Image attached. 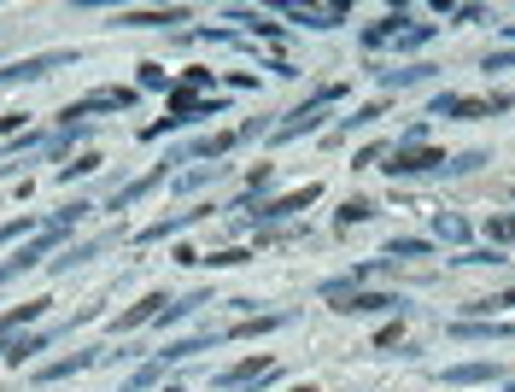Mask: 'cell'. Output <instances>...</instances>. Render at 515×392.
Segmentation results:
<instances>
[{"label": "cell", "instance_id": "cell-1", "mask_svg": "<svg viewBox=\"0 0 515 392\" xmlns=\"http://www.w3.org/2000/svg\"><path fill=\"white\" fill-rule=\"evenodd\" d=\"M83 217H88V205H83V199H70V205L59 211V217H47V223L36 228V240H29V246H18V252L6 258V264H0V281H12V276H24V269H36V264H42V258L59 246V240L70 235V228L83 223Z\"/></svg>", "mask_w": 515, "mask_h": 392}, {"label": "cell", "instance_id": "cell-2", "mask_svg": "<svg viewBox=\"0 0 515 392\" xmlns=\"http://www.w3.org/2000/svg\"><path fill=\"white\" fill-rule=\"evenodd\" d=\"M76 47H53V53H36V59H18V65H0V88H12V83H42V76H53V70L76 65Z\"/></svg>", "mask_w": 515, "mask_h": 392}, {"label": "cell", "instance_id": "cell-3", "mask_svg": "<svg viewBox=\"0 0 515 392\" xmlns=\"http://www.w3.org/2000/svg\"><path fill=\"white\" fill-rule=\"evenodd\" d=\"M340 94H346V88L334 83V88H322L317 100H305L299 112H287V117H281V124H276V140H299V135H310V129H317V117H322V106H334Z\"/></svg>", "mask_w": 515, "mask_h": 392}, {"label": "cell", "instance_id": "cell-4", "mask_svg": "<svg viewBox=\"0 0 515 392\" xmlns=\"http://www.w3.org/2000/svg\"><path fill=\"white\" fill-rule=\"evenodd\" d=\"M334 299L340 316H387V310H398L404 316V299L398 293H358V287H346V293H328Z\"/></svg>", "mask_w": 515, "mask_h": 392}, {"label": "cell", "instance_id": "cell-5", "mask_svg": "<svg viewBox=\"0 0 515 392\" xmlns=\"http://www.w3.org/2000/svg\"><path fill=\"white\" fill-rule=\"evenodd\" d=\"M515 100L510 94H492V100H469V94H439L433 100V117H492V112H510Z\"/></svg>", "mask_w": 515, "mask_h": 392}, {"label": "cell", "instance_id": "cell-6", "mask_svg": "<svg viewBox=\"0 0 515 392\" xmlns=\"http://www.w3.org/2000/svg\"><path fill=\"white\" fill-rule=\"evenodd\" d=\"M392 176V182H398V176H428V170H439V176H446V153H433V147H398V153H392V164H381Z\"/></svg>", "mask_w": 515, "mask_h": 392}, {"label": "cell", "instance_id": "cell-7", "mask_svg": "<svg viewBox=\"0 0 515 392\" xmlns=\"http://www.w3.org/2000/svg\"><path fill=\"white\" fill-rule=\"evenodd\" d=\"M135 106V88H100V94H88V100H76V106H65V124L76 117H94V112H129Z\"/></svg>", "mask_w": 515, "mask_h": 392}, {"label": "cell", "instance_id": "cell-8", "mask_svg": "<svg viewBox=\"0 0 515 392\" xmlns=\"http://www.w3.org/2000/svg\"><path fill=\"white\" fill-rule=\"evenodd\" d=\"M112 24H124V29H176V24H188V6H147V12H117Z\"/></svg>", "mask_w": 515, "mask_h": 392}, {"label": "cell", "instance_id": "cell-9", "mask_svg": "<svg viewBox=\"0 0 515 392\" xmlns=\"http://www.w3.org/2000/svg\"><path fill=\"white\" fill-rule=\"evenodd\" d=\"M281 12H293L305 29H340V24H346V6H305V0H281Z\"/></svg>", "mask_w": 515, "mask_h": 392}, {"label": "cell", "instance_id": "cell-10", "mask_svg": "<svg viewBox=\"0 0 515 392\" xmlns=\"http://www.w3.org/2000/svg\"><path fill=\"white\" fill-rule=\"evenodd\" d=\"M317 194H322V188H317V182H305L299 194H281V199H270V205H258V217H264V223H276V217H293V211L317 205Z\"/></svg>", "mask_w": 515, "mask_h": 392}, {"label": "cell", "instance_id": "cell-11", "mask_svg": "<svg viewBox=\"0 0 515 392\" xmlns=\"http://www.w3.org/2000/svg\"><path fill=\"white\" fill-rule=\"evenodd\" d=\"M106 246H117V235H100V240H83V246H65V252H59L47 269H76V264H88V258H100Z\"/></svg>", "mask_w": 515, "mask_h": 392}, {"label": "cell", "instance_id": "cell-12", "mask_svg": "<svg viewBox=\"0 0 515 392\" xmlns=\"http://www.w3.org/2000/svg\"><path fill=\"white\" fill-rule=\"evenodd\" d=\"M170 112H176V124H194V117H217V112H223V100H199V94L181 88V94L170 100Z\"/></svg>", "mask_w": 515, "mask_h": 392}, {"label": "cell", "instance_id": "cell-13", "mask_svg": "<svg viewBox=\"0 0 515 392\" xmlns=\"http://www.w3.org/2000/svg\"><path fill=\"white\" fill-rule=\"evenodd\" d=\"M211 205H194V211H176V217H165V223H153V228H141V246H153V240H165V235H176V228H188V223H199Z\"/></svg>", "mask_w": 515, "mask_h": 392}, {"label": "cell", "instance_id": "cell-14", "mask_svg": "<svg viewBox=\"0 0 515 392\" xmlns=\"http://www.w3.org/2000/svg\"><path fill=\"white\" fill-rule=\"evenodd\" d=\"M270 375H276V364H270V357H246L240 369L217 375V387H252V380H270Z\"/></svg>", "mask_w": 515, "mask_h": 392}, {"label": "cell", "instance_id": "cell-15", "mask_svg": "<svg viewBox=\"0 0 515 392\" xmlns=\"http://www.w3.org/2000/svg\"><path fill=\"white\" fill-rule=\"evenodd\" d=\"M165 305H170L165 293H147L141 305H129L124 316H117V328H141V323H153V316H165Z\"/></svg>", "mask_w": 515, "mask_h": 392}, {"label": "cell", "instance_id": "cell-16", "mask_svg": "<svg viewBox=\"0 0 515 392\" xmlns=\"http://www.w3.org/2000/svg\"><path fill=\"white\" fill-rule=\"evenodd\" d=\"M42 310H47V299H24L18 310H6V316H0V346H6V334H18L24 323H36Z\"/></svg>", "mask_w": 515, "mask_h": 392}, {"label": "cell", "instance_id": "cell-17", "mask_svg": "<svg viewBox=\"0 0 515 392\" xmlns=\"http://www.w3.org/2000/svg\"><path fill=\"white\" fill-rule=\"evenodd\" d=\"M433 70H439V65H404V70L392 65V70H375V76H381L387 88H416V83H428Z\"/></svg>", "mask_w": 515, "mask_h": 392}, {"label": "cell", "instance_id": "cell-18", "mask_svg": "<svg viewBox=\"0 0 515 392\" xmlns=\"http://www.w3.org/2000/svg\"><path fill=\"white\" fill-rule=\"evenodd\" d=\"M88 364H100V351H76V357H59V364L36 369V380H65V375H76V369H88Z\"/></svg>", "mask_w": 515, "mask_h": 392}, {"label": "cell", "instance_id": "cell-19", "mask_svg": "<svg viewBox=\"0 0 515 392\" xmlns=\"http://www.w3.org/2000/svg\"><path fill=\"white\" fill-rule=\"evenodd\" d=\"M457 340H515V323H457Z\"/></svg>", "mask_w": 515, "mask_h": 392}, {"label": "cell", "instance_id": "cell-20", "mask_svg": "<svg viewBox=\"0 0 515 392\" xmlns=\"http://www.w3.org/2000/svg\"><path fill=\"white\" fill-rule=\"evenodd\" d=\"M451 387H474V380H498V364H451L446 369Z\"/></svg>", "mask_w": 515, "mask_h": 392}, {"label": "cell", "instance_id": "cell-21", "mask_svg": "<svg viewBox=\"0 0 515 392\" xmlns=\"http://www.w3.org/2000/svg\"><path fill=\"white\" fill-rule=\"evenodd\" d=\"M375 117H387V100H375V106H358V112H351V117H346V124H340V129H334V140H346V135H351V129H369V124H375Z\"/></svg>", "mask_w": 515, "mask_h": 392}, {"label": "cell", "instance_id": "cell-22", "mask_svg": "<svg viewBox=\"0 0 515 392\" xmlns=\"http://www.w3.org/2000/svg\"><path fill=\"white\" fill-rule=\"evenodd\" d=\"M158 182H165V164H158V170H153V176H141V182H135V188H124V194H117V199H112V211H124V205H135V199H141V194H153V188H158Z\"/></svg>", "mask_w": 515, "mask_h": 392}, {"label": "cell", "instance_id": "cell-23", "mask_svg": "<svg viewBox=\"0 0 515 392\" xmlns=\"http://www.w3.org/2000/svg\"><path fill=\"white\" fill-rule=\"evenodd\" d=\"M487 240H492V246H510V240H515V211H498V217H492Z\"/></svg>", "mask_w": 515, "mask_h": 392}, {"label": "cell", "instance_id": "cell-24", "mask_svg": "<svg viewBox=\"0 0 515 392\" xmlns=\"http://www.w3.org/2000/svg\"><path fill=\"white\" fill-rule=\"evenodd\" d=\"M47 346H53V334H24L18 346H6V357H18V364H24V357H36V351H47Z\"/></svg>", "mask_w": 515, "mask_h": 392}, {"label": "cell", "instance_id": "cell-25", "mask_svg": "<svg viewBox=\"0 0 515 392\" xmlns=\"http://www.w3.org/2000/svg\"><path fill=\"white\" fill-rule=\"evenodd\" d=\"M199 305H211V293H188V299H176V305H165V323H181V316H194Z\"/></svg>", "mask_w": 515, "mask_h": 392}, {"label": "cell", "instance_id": "cell-26", "mask_svg": "<svg viewBox=\"0 0 515 392\" xmlns=\"http://www.w3.org/2000/svg\"><path fill=\"white\" fill-rule=\"evenodd\" d=\"M474 316H498V310H515V293H492V299H474Z\"/></svg>", "mask_w": 515, "mask_h": 392}, {"label": "cell", "instance_id": "cell-27", "mask_svg": "<svg viewBox=\"0 0 515 392\" xmlns=\"http://www.w3.org/2000/svg\"><path fill=\"white\" fill-rule=\"evenodd\" d=\"M369 217H375V205H369V199H346V205H340V223H369Z\"/></svg>", "mask_w": 515, "mask_h": 392}, {"label": "cell", "instance_id": "cell-28", "mask_svg": "<svg viewBox=\"0 0 515 392\" xmlns=\"http://www.w3.org/2000/svg\"><path fill=\"white\" fill-rule=\"evenodd\" d=\"M229 18H235V24H252V29H258V36H281V24H270V18L246 12V6H235V12H229Z\"/></svg>", "mask_w": 515, "mask_h": 392}, {"label": "cell", "instance_id": "cell-29", "mask_svg": "<svg viewBox=\"0 0 515 392\" xmlns=\"http://www.w3.org/2000/svg\"><path fill=\"white\" fill-rule=\"evenodd\" d=\"M480 164H487V153H457V158H446V176H469Z\"/></svg>", "mask_w": 515, "mask_h": 392}, {"label": "cell", "instance_id": "cell-30", "mask_svg": "<svg viewBox=\"0 0 515 392\" xmlns=\"http://www.w3.org/2000/svg\"><path fill=\"white\" fill-rule=\"evenodd\" d=\"M29 228H42V217H12V223H0V246L18 240V235H29Z\"/></svg>", "mask_w": 515, "mask_h": 392}, {"label": "cell", "instance_id": "cell-31", "mask_svg": "<svg viewBox=\"0 0 515 392\" xmlns=\"http://www.w3.org/2000/svg\"><path fill=\"white\" fill-rule=\"evenodd\" d=\"M457 264H503V252L498 246H474V252H463Z\"/></svg>", "mask_w": 515, "mask_h": 392}, {"label": "cell", "instance_id": "cell-32", "mask_svg": "<svg viewBox=\"0 0 515 392\" xmlns=\"http://www.w3.org/2000/svg\"><path fill=\"white\" fill-rule=\"evenodd\" d=\"M94 170H100V158L83 153V158H70V164H65V182H70V176H94Z\"/></svg>", "mask_w": 515, "mask_h": 392}, {"label": "cell", "instance_id": "cell-33", "mask_svg": "<svg viewBox=\"0 0 515 392\" xmlns=\"http://www.w3.org/2000/svg\"><path fill=\"white\" fill-rule=\"evenodd\" d=\"M469 235V223H463V217H446V211H439V240H463Z\"/></svg>", "mask_w": 515, "mask_h": 392}, {"label": "cell", "instance_id": "cell-34", "mask_svg": "<svg viewBox=\"0 0 515 392\" xmlns=\"http://www.w3.org/2000/svg\"><path fill=\"white\" fill-rule=\"evenodd\" d=\"M392 258H428V240H392Z\"/></svg>", "mask_w": 515, "mask_h": 392}, {"label": "cell", "instance_id": "cell-35", "mask_svg": "<svg viewBox=\"0 0 515 392\" xmlns=\"http://www.w3.org/2000/svg\"><path fill=\"white\" fill-rule=\"evenodd\" d=\"M141 88H165V65H141Z\"/></svg>", "mask_w": 515, "mask_h": 392}, {"label": "cell", "instance_id": "cell-36", "mask_svg": "<svg viewBox=\"0 0 515 392\" xmlns=\"http://www.w3.org/2000/svg\"><path fill=\"white\" fill-rule=\"evenodd\" d=\"M451 18H457V24H480L487 12H480V6H451Z\"/></svg>", "mask_w": 515, "mask_h": 392}, {"label": "cell", "instance_id": "cell-37", "mask_svg": "<svg viewBox=\"0 0 515 392\" xmlns=\"http://www.w3.org/2000/svg\"><path fill=\"white\" fill-rule=\"evenodd\" d=\"M487 70H515V47H510V53H492V59H487Z\"/></svg>", "mask_w": 515, "mask_h": 392}, {"label": "cell", "instance_id": "cell-38", "mask_svg": "<svg viewBox=\"0 0 515 392\" xmlns=\"http://www.w3.org/2000/svg\"><path fill=\"white\" fill-rule=\"evenodd\" d=\"M293 392H317V387H293Z\"/></svg>", "mask_w": 515, "mask_h": 392}, {"label": "cell", "instance_id": "cell-39", "mask_svg": "<svg viewBox=\"0 0 515 392\" xmlns=\"http://www.w3.org/2000/svg\"><path fill=\"white\" fill-rule=\"evenodd\" d=\"M0 357H6V346H0Z\"/></svg>", "mask_w": 515, "mask_h": 392}]
</instances>
